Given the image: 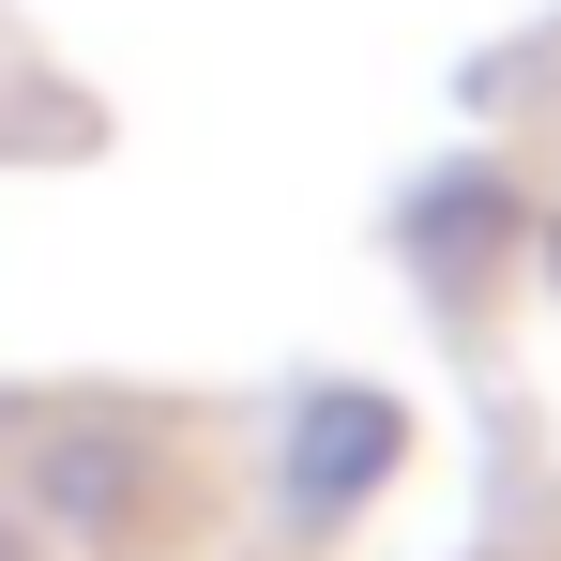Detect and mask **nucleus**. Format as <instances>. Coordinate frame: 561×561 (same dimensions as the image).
I'll return each instance as SVG.
<instances>
[{"mask_svg":"<svg viewBox=\"0 0 561 561\" xmlns=\"http://www.w3.org/2000/svg\"><path fill=\"white\" fill-rule=\"evenodd\" d=\"M379 456H394V410H379V394H319V410H304V440H288V501L319 516V501H350Z\"/></svg>","mask_w":561,"mask_h":561,"instance_id":"nucleus-1","label":"nucleus"},{"mask_svg":"<svg viewBox=\"0 0 561 561\" xmlns=\"http://www.w3.org/2000/svg\"><path fill=\"white\" fill-rule=\"evenodd\" d=\"M122 485H137V456H122V440H46V516H61L77 547L122 516Z\"/></svg>","mask_w":561,"mask_h":561,"instance_id":"nucleus-2","label":"nucleus"}]
</instances>
